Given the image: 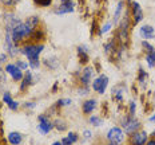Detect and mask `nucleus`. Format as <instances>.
Returning <instances> with one entry per match:
<instances>
[{"mask_svg": "<svg viewBox=\"0 0 155 145\" xmlns=\"http://www.w3.org/2000/svg\"><path fill=\"white\" fill-rule=\"evenodd\" d=\"M130 112H131L130 116L134 117V116H135V102H131V104H130Z\"/></svg>", "mask_w": 155, "mask_h": 145, "instance_id": "7c9ffc66", "label": "nucleus"}, {"mask_svg": "<svg viewBox=\"0 0 155 145\" xmlns=\"http://www.w3.org/2000/svg\"><path fill=\"white\" fill-rule=\"evenodd\" d=\"M8 141L11 145H20L23 143V136L19 132H11L8 134Z\"/></svg>", "mask_w": 155, "mask_h": 145, "instance_id": "dca6fc26", "label": "nucleus"}, {"mask_svg": "<svg viewBox=\"0 0 155 145\" xmlns=\"http://www.w3.org/2000/svg\"><path fill=\"white\" fill-rule=\"evenodd\" d=\"M31 85H34V75H32L31 71H28L27 70V71L24 73V75H23V79H21L20 89L24 90V89H27L28 86H31Z\"/></svg>", "mask_w": 155, "mask_h": 145, "instance_id": "4468645a", "label": "nucleus"}, {"mask_svg": "<svg viewBox=\"0 0 155 145\" xmlns=\"http://www.w3.org/2000/svg\"><path fill=\"white\" fill-rule=\"evenodd\" d=\"M108 145H119V144H112V143H110Z\"/></svg>", "mask_w": 155, "mask_h": 145, "instance_id": "ea45409f", "label": "nucleus"}, {"mask_svg": "<svg viewBox=\"0 0 155 145\" xmlns=\"http://www.w3.org/2000/svg\"><path fill=\"white\" fill-rule=\"evenodd\" d=\"M146 145H155V140H150V141H147V144Z\"/></svg>", "mask_w": 155, "mask_h": 145, "instance_id": "c9c22d12", "label": "nucleus"}, {"mask_svg": "<svg viewBox=\"0 0 155 145\" xmlns=\"http://www.w3.org/2000/svg\"><path fill=\"white\" fill-rule=\"evenodd\" d=\"M148 141V134L144 130H138L131 134V145H146Z\"/></svg>", "mask_w": 155, "mask_h": 145, "instance_id": "0eeeda50", "label": "nucleus"}, {"mask_svg": "<svg viewBox=\"0 0 155 145\" xmlns=\"http://www.w3.org/2000/svg\"><path fill=\"white\" fill-rule=\"evenodd\" d=\"M78 141V134L74 132H68L67 137H64L62 140V145H74Z\"/></svg>", "mask_w": 155, "mask_h": 145, "instance_id": "a211bd4d", "label": "nucleus"}, {"mask_svg": "<svg viewBox=\"0 0 155 145\" xmlns=\"http://www.w3.org/2000/svg\"><path fill=\"white\" fill-rule=\"evenodd\" d=\"M107 140L112 144H119L120 145L124 141V132L122 128L114 126L107 132Z\"/></svg>", "mask_w": 155, "mask_h": 145, "instance_id": "20e7f679", "label": "nucleus"}, {"mask_svg": "<svg viewBox=\"0 0 155 145\" xmlns=\"http://www.w3.org/2000/svg\"><path fill=\"white\" fill-rule=\"evenodd\" d=\"M123 0H119L118 2V5H116L115 8V14H114V20H112V23H118L119 19H120V15H122V11H123Z\"/></svg>", "mask_w": 155, "mask_h": 145, "instance_id": "6ab92c4d", "label": "nucleus"}, {"mask_svg": "<svg viewBox=\"0 0 155 145\" xmlns=\"http://www.w3.org/2000/svg\"><path fill=\"white\" fill-rule=\"evenodd\" d=\"M111 27H112V22H106V24L101 28V31H98V34L102 36V35L107 34V32H108L110 30H111Z\"/></svg>", "mask_w": 155, "mask_h": 145, "instance_id": "b1692460", "label": "nucleus"}, {"mask_svg": "<svg viewBox=\"0 0 155 145\" xmlns=\"http://www.w3.org/2000/svg\"><path fill=\"white\" fill-rule=\"evenodd\" d=\"M44 50V44H38V43H31V44H25L20 48V53L28 58V64L32 67V69H38L40 66V60H39V57H40L41 51Z\"/></svg>", "mask_w": 155, "mask_h": 145, "instance_id": "f03ea898", "label": "nucleus"}, {"mask_svg": "<svg viewBox=\"0 0 155 145\" xmlns=\"http://www.w3.org/2000/svg\"><path fill=\"white\" fill-rule=\"evenodd\" d=\"M139 35L142 36V39H144V40L153 39L155 36V28L150 24H143L139 28Z\"/></svg>", "mask_w": 155, "mask_h": 145, "instance_id": "9d476101", "label": "nucleus"}, {"mask_svg": "<svg viewBox=\"0 0 155 145\" xmlns=\"http://www.w3.org/2000/svg\"><path fill=\"white\" fill-rule=\"evenodd\" d=\"M108 82H110L108 77L104 75V74H101L98 78L94 79V82H92V89L95 90L96 93H99V94H104L106 89H107V86H108Z\"/></svg>", "mask_w": 155, "mask_h": 145, "instance_id": "39448f33", "label": "nucleus"}, {"mask_svg": "<svg viewBox=\"0 0 155 145\" xmlns=\"http://www.w3.org/2000/svg\"><path fill=\"white\" fill-rule=\"evenodd\" d=\"M5 71H7L9 75L12 77V79L16 81V82H18V81H21V79H23V75H24L23 71H21V70L19 69L16 64H14V63L7 64V66H5Z\"/></svg>", "mask_w": 155, "mask_h": 145, "instance_id": "6e6552de", "label": "nucleus"}, {"mask_svg": "<svg viewBox=\"0 0 155 145\" xmlns=\"http://www.w3.org/2000/svg\"><path fill=\"white\" fill-rule=\"evenodd\" d=\"M146 62L150 67H155V50L151 53H146Z\"/></svg>", "mask_w": 155, "mask_h": 145, "instance_id": "4be33fe9", "label": "nucleus"}, {"mask_svg": "<svg viewBox=\"0 0 155 145\" xmlns=\"http://www.w3.org/2000/svg\"><path fill=\"white\" fill-rule=\"evenodd\" d=\"M51 145H62V143H60V141H55V143H52Z\"/></svg>", "mask_w": 155, "mask_h": 145, "instance_id": "e433bc0d", "label": "nucleus"}, {"mask_svg": "<svg viewBox=\"0 0 155 145\" xmlns=\"http://www.w3.org/2000/svg\"><path fill=\"white\" fill-rule=\"evenodd\" d=\"M151 137H155V129L153 130V133H151Z\"/></svg>", "mask_w": 155, "mask_h": 145, "instance_id": "58836bf2", "label": "nucleus"}, {"mask_svg": "<svg viewBox=\"0 0 155 145\" xmlns=\"http://www.w3.org/2000/svg\"><path fill=\"white\" fill-rule=\"evenodd\" d=\"M131 7H132L131 12H132V18H134V24H138L143 19V9H142L139 3H137V2H132Z\"/></svg>", "mask_w": 155, "mask_h": 145, "instance_id": "1a4fd4ad", "label": "nucleus"}, {"mask_svg": "<svg viewBox=\"0 0 155 145\" xmlns=\"http://www.w3.org/2000/svg\"><path fill=\"white\" fill-rule=\"evenodd\" d=\"M78 57H79L80 63H87V60H88V50L84 46H79L78 47Z\"/></svg>", "mask_w": 155, "mask_h": 145, "instance_id": "f3484780", "label": "nucleus"}, {"mask_svg": "<svg viewBox=\"0 0 155 145\" xmlns=\"http://www.w3.org/2000/svg\"><path fill=\"white\" fill-rule=\"evenodd\" d=\"M52 128H54V124L48 120L46 116H39V125H38L39 133L46 136V134H48L52 130Z\"/></svg>", "mask_w": 155, "mask_h": 145, "instance_id": "423d86ee", "label": "nucleus"}, {"mask_svg": "<svg viewBox=\"0 0 155 145\" xmlns=\"http://www.w3.org/2000/svg\"><path fill=\"white\" fill-rule=\"evenodd\" d=\"M55 126L59 129V130H66V129H67L66 122L62 121V120H56V121H55Z\"/></svg>", "mask_w": 155, "mask_h": 145, "instance_id": "cd10ccee", "label": "nucleus"}, {"mask_svg": "<svg viewBox=\"0 0 155 145\" xmlns=\"http://www.w3.org/2000/svg\"><path fill=\"white\" fill-rule=\"evenodd\" d=\"M71 104H72V101L70 98H63L58 101V106H70Z\"/></svg>", "mask_w": 155, "mask_h": 145, "instance_id": "c85d7f7f", "label": "nucleus"}, {"mask_svg": "<svg viewBox=\"0 0 155 145\" xmlns=\"http://www.w3.org/2000/svg\"><path fill=\"white\" fill-rule=\"evenodd\" d=\"M75 9V3L72 2H67V3H60V5L55 9V14L58 15H64V14H70V12H74Z\"/></svg>", "mask_w": 155, "mask_h": 145, "instance_id": "9b49d317", "label": "nucleus"}, {"mask_svg": "<svg viewBox=\"0 0 155 145\" xmlns=\"http://www.w3.org/2000/svg\"><path fill=\"white\" fill-rule=\"evenodd\" d=\"M4 71H3V69L0 67V82H4Z\"/></svg>", "mask_w": 155, "mask_h": 145, "instance_id": "2f4dec72", "label": "nucleus"}, {"mask_svg": "<svg viewBox=\"0 0 155 145\" xmlns=\"http://www.w3.org/2000/svg\"><path fill=\"white\" fill-rule=\"evenodd\" d=\"M3 102H4V104H7L8 108L11 109V110H16V109L19 108V104H18L16 101H14V99H12L11 94H9V93H7V91L3 94Z\"/></svg>", "mask_w": 155, "mask_h": 145, "instance_id": "2eb2a0df", "label": "nucleus"}, {"mask_svg": "<svg viewBox=\"0 0 155 145\" xmlns=\"http://www.w3.org/2000/svg\"><path fill=\"white\" fill-rule=\"evenodd\" d=\"M15 64L21 70V71H23V70H27V69H28V66H30V64H28L27 62H24V60H16V63H15Z\"/></svg>", "mask_w": 155, "mask_h": 145, "instance_id": "bb28decb", "label": "nucleus"}, {"mask_svg": "<svg viewBox=\"0 0 155 145\" xmlns=\"http://www.w3.org/2000/svg\"><path fill=\"white\" fill-rule=\"evenodd\" d=\"M67 2H72V0H60V3H67Z\"/></svg>", "mask_w": 155, "mask_h": 145, "instance_id": "4c0bfd02", "label": "nucleus"}, {"mask_svg": "<svg viewBox=\"0 0 155 145\" xmlns=\"http://www.w3.org/2000/svg\"><path fill=\"white\" fill-rule=\"evenodd\" d=\"M147 78H148V75H147V73L144 71L143 69H140L139 70V83H140V86H146V82H147Z\"/></svg>", "mask_w": 155, "mask_h": 145, "instance_id": "5701e85b", "label": "nucleus"}, {"mask_svg": "<svg viewBox=\"0 0 155 145\" xmlns=\"http://www.w3.org/2000/svg\"><path fill=\"white\" fill-rule=\"evenodd\" d=\"M91 132H90V130H84V137L86 138H90V137H91Z\"/></svg>", "mask_w": 155, "mask_h": 145, "instance_id": "72a5a7b5", "label": "nucleus"}, {"mask_svg": "<svg viewBox=\"0 0 155 145\" xmlns=\"http://www.w3.org/2000/svg\"><path fill=\"white\" fill-rule=\"evenodd\" d=\"M43 62H44V64H46L47 67H50V69H56V67L59 66V63H58L59 60H58L56 58H54V57L52 58H44Z\"/></svg>", "mask_w": 155, "mask_h": 145, "instance_id": "aec40b11", "label": "nucleus"}, {"mask_svg": "<svg viewBox=\"0 0 155 145\" xmlns=\"http://www.w3.org/2000/svg\"><path fill=\"white\" fill-rule=\"evenodd\" d=\"M92 75H94V69L91 66L84 67V70H83V73H82V77H80V82H82V85L84 86V88H88Z\"/></svg>", "mask_w": 155, "mask_h": 145, "instance_id": "f8f14e48", "label": "nucleus"}, {"mask_svg": "<svg viewBox=\"0 0 155 145\" xmlns=\"http://www.w3.org/2000/svg\"><path fill=\"white\" fill-rule=\"evenodd\" d=\"M88 122L92 125V126H96V128H99L101 125L103 124V120L99 116H91V117L88 118Z\"/></svg>", "mask_w": 155, "mask_h": 145, "instance_id": "412c9836", "label": "nucleus"}, {"mask_svg": "<svg viewBox=\"0 0 155 145\" xmlns=\"http://www.w3.org/2000/svg\"><path fill=\"white\" fill-rule=\"evenodd\" d=\"M38 24H39L38 16H31V18H28L25 22H21L20 24L16 26L14 30L11 31L12 40L18 44V43H20L21 40L30 38L31 35L35 32V30H36Z\"/></svg>", "mask_w": 155, "mask_h": 145, "instance_id": "f257e3e1", "label": "nucleus"}, {"mask_svg": "<svg viewBox=\"0 0 155 145\" xmlns=\"http://www.w3.org/2000/svg\"><path fill=\"white\" fill-rule=\"evenodd\" d=\"M0 2H2L5 7H14V5H16L19 2H20V0H0Z\"/></svg>", "mask_w": 155, "mask_h": 145, "instance_id": "a878e982", "label": "nucleus"}, {"mask_svg": "<svg viewBox=\"0 0 155 145\" xmlns=\"http://www.w3.org/2000/svg\"><path fill=\"white\" fill-rule=\"evenodd\" d=\"M38 5H41V7H48V5L52 3V0H34Z\"/></svg>", "mask_w": 155, "mask_h": 145, "instance_id": "c756f323", "label": "nucleus"}, {"mask_svg": "<svg viewBox=\"0 0 155 145\" xmlns=\"http://www.w3.org/2000/svg\"><path fill=\"white\" fill-rule=\"evenodd\" d=\"M96 105H98V102H96V99H87V101L83 102V106H82V109H83V113L84 114H91V113L96 109Z\"/></svg>", "mask_w": 155, "mask_h": 145, "instance_id": "ddd939ff", "label": "nucleus"}, {"mask_svg": "<svg viewBox=\"0 0 155 145\" xmlns=\"http://www.w3.org/2000/svg\"><path fill=\"white\" fill-rule=\"evenodd\" d=\"M7 60V55L5 54H0V62H5Z\"/></svg>", "mask_w": 155, "mask_h": 145, "instance_id": "473e14b6", "label": "nucleus"}, {"mask_svg": "<svg viewBox=\"0 0 155 145\" xmlns=\"http://www.w3.org/2000/svg\"><path fill=\"white\" fill-rule=\"evenodd\" d=\"M142 47L144 48V51H146V53H151V51L155 50L153 44H150L147 40H143V42H142Z\"/></svg>", "mask_w": 155, "mask_h": 145, "instance_id": "393cba45", "label": "nucleus"}, {"mask_svg": "<svg viewBox=\"0 0 155 145\" xmlns=\"http://www.w3.org/2000/svg\"><path fill=\"white\" fill-rule=\"evenodd\" d=\"M122 126H123L126 133L132 134V133H135V132L139 130L140 122L138 121L135 117H132V116H128L127 118H123V120H122Z\"/></svg>", "mask_w": 155, "mask_h": 145, "instance_id": "7ed1b4c3", "label": "nucleus"}, {"mask_svg": "<svg viewBox=\"0 0 155 145\" xmlns=\"http://www.w3.org/2000/svg\"><path fill=\"white\" fill-rule=\"evenodd\" d=\"M148 121H150V122H155V114L151 116V117L148 118Z\"/></svg>", "mask_w": 155, "mask_h": 145, "instance_id": "f704fd0d", "label": "nucleus"}]
</instances>
